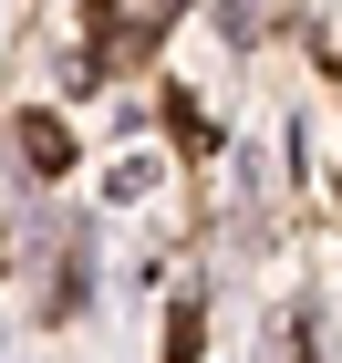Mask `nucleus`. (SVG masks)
<instances>
[{
	"mask_svg": "<svg viewBox=\"0 0 342 363\" xmlns=\"http://www.w3.org/2000/svg\"><path fill=\"white\" fill-rule=\"evenodd\" d=\"M21 156H31L42 177H62V167H73V135H62L52 114H21Z\"/></svg>",
	"mask_w": 342,
	"mask_h": 363,
	"instance_id": "f257e3e1",
	"label": "nucleus"
}]
</instances>
